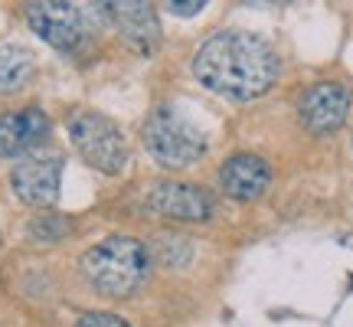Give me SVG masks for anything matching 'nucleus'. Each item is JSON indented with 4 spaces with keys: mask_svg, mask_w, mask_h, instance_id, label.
<instances>
[{
    "mask_svg": "<svg viewBox=\"0 0 353 327\" xmlns=\"http://www.w3.org/2000/svg\"><path fill=\"white\" fill-rule=\"evenodd\" d=\"M148 210L176 223H206L213 216V197L200 184L164 180V184H154V190L148 193Z\"/></svg>",
    "mask_w": 353,
    "mask_h": 327,
    "instance_id": "nucleus-7",
    "label": "nucleus"
},
{
    "mask_svg": "<svg viewBox=\"0 0 353 327\" xmlns=\"http://www.w3.org/2000/svg\"><path fill=\"white\" fill-rule=\"evenodd\" d=\"M101 17L118 30V37L125 39L131 50L154 52L161 43V20L151 3L141 0H121V3H101Z\"/></svg>",
    "mask_w": 353,
    "mask_h": 327,
    "instance_id": "nucleus-9",
    "label": "nucleus"
},
{
    "mask_svg": "<svg viewBox=\"0 0 353 327\" xmlns=\"http://www.w3.org/2000/svg\"><path fill=\"white\" fill-rule=\"evenodd\" d=\"M76 327H131L125 317L112 315V311H88V315L79 317Z\"/></svg>",
    "mask_w": 353,
    "mask_h": 327,
    "instance_id": "nucleus-14",
    "label": "nucleus"
},
{
    "mask_svg": "<svg viewBox=\"0 0 353 327\" xmlns=\"http://www.w3.org/2000/svg\"><path fill=\"white\" fill-rule=\"evenodd\" d=\"M141 141L157 164L170 170L193 167L206 154V138L200 128H193L180 112L174 108H154L141 128Z\"/></svg>",
    "mask_w": 353,
    "mask_h": 327,
    "instance_id": "nucleus-4",
    "label": "nucleus"
},
{
    "mask_svg": "<svg viewBox=\"0 0 353 327\" xmlns=\"http://www.w3.org/2000/svg\"><path fill=\"white\" fill-rule=\"evenodd\" d=\"M216 180H219V190L226 197H232V200H239V203H252L272 184V167L259 154H236V157H229L219 167Z\"/></svg>",
    "mask_w": 353,
    "mask_h": 327,
    "instance_id": "nucleus-11",
    "label": "nucleus"
},
{
    "mask_svg": "<svg viewBox=\"0 0 353 327\" xmlns=\"http://www.w3.org/2000/svg\"><path fill=\"white\" fill-rule=\"evenodd\" d=\"M26 20L39 39L63 52H79L92 39V13L69 0H39L26 3Z\"/></svg>",
    "mask_w": 353,
    "mask_h": 327,
    "instance_id": "nucleus-5",
    "label": "nucleus"
},
{
    "mask_svg": "<svg viewBox=\"0 0 353 327\" xmlns=\"http://www.w3.org/2000/svg\"><path fill=\"white\" fill-rule=\"evenodd\" d=\"M278 56L265 39L252 33H216L193 56V76L216 95L249 101L265 95L278 79Z\"/></svg>",
    "mask_w": 353,
    "mask_h": 327,
    "instance_id": "nucleus-1",
    "label": "nucleus"
},
{
    "mask_svg": "<svg viewBox=\"0 0 353 327\" xmlns=\"http://www.w3.org/2000/svg\"><path fill=\"white\" fill-rule=\"evenodd\" d=\"M350 92L341 82H314L298 95V118L311 135H330L347 121Z\"/></svg>",
    "mask_w": 353,
    "mask_h": 327,
    "instance_id": "nucleus-8",
    "label": "nucleus"
},
{
    "mask_svg": "<svg viewBox=\"0 0 353 327\" xmlns=\"http://www.w3.org/2000/svg\"><path fill=\"white\" fill-rule=\"evenodd\" d=\"M37 72V59L33 52L20 46V43H3L0 46V92H20Z\"/></svg>",
    "mask_w": 353,
    "mask_h": 327,
    "instance_id": "nucleus-12",
    "label": "nucleus"
},
{
    "mask_svg": "<svg viewBox=\"0 0 353 327\" xmlns=\"http://www.w3.org/2000/svg\"><path fill=\"white\" fill-rule=\"evenodd\" d=\"M170 10H174V13H183V17H190V13H200L203 3H200V0H190V3H170Z\"/></svg>",
    "mask_w": 353,
    "mask_h": 327,
    "instance_id": "nucleus-15",
    "label": "nucleus"
},
{
    "mask_svg": "<svg viewBox=\"0 0 353 327\" xmlns=\"http://www.w3.org/2000/svg\"><path fill=\"white\" fill-rule=\"evenodd\" d=\"M30 239L33 242H59L69 232V219L59 213H39L33 223H30Z\"/></svg>",
    "mask_w": 353,
    "mask_h": 327,
    "instance_id": "nucleus-13",
    "label": "nucleus"
},
{
    "mask_svg": "<svg viewBox=\"0 0 353 327\" xmlns=\"http://www.w3.org/2000/svg\"><path fill=\"white\" fill-rule=\"evenodd\" d=\"M82 275L99 295L128 298L144 285L151 259L134 236H108L82 255Z\"/></svg>",
    "mask_w": 353,
    "mask_h": 327,
    "instance_id": "nucleus-2",
    "label": "nucleus"
},
{
    "mask_svg": "<svg viewBox=\"0 0 353 327\" xmlns=\"http://www.w3.org/2000/svg\"><path fill=\"white\" fill-rule=\"evenodd\" d=\"M65 131L69 141L79 151V157L95 167L99 174H121L128 167V141L125 131L114 125L108 115L92 112V108H76L65 118Z\"/></svg>",
    "mask_w": 353,
    "mask_h": 327,
    "instance_id": "nucleus-3",
    "label": "nucleus"
},
{
    "mask_svg": "<svg viewBox=\"0 0 353 327\" xmlns=\"http://www.w3.org/2000/svg\"><path fill=\"white\" fill-rule=\"evenodd\" d=\"M63 167L65 161L59 154H33L23 157L10 170V187L30 206L46 210L59 200V190H63Z\"/></svg>",
    "mask_w": 353,
    "mask_h": 327,
    "instance_id": "nucleus-6",
    "label": "nucleus"
},
{
    "mask_svg": "<svg viewBox=\"0 0 353 327\" xmlns=\"http://www.w3.org/2000/svg\"><path fill=\"white\" fill-rule=\"evenodd\" d=\"M46 138H50V118L37 105L0 115V157H23Z\"/></svg>",
    "mask_w": 353,
    "mask_h": 327,
    "instance_id": "nucleus-10",
    "label": "nucleus"
}]
</instances>
